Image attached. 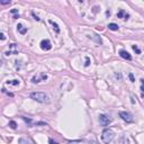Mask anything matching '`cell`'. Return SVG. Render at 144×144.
Masks as SVG:
<instances>
[{"instance_id": "7a4b0ae2", "label": "cell", "mask_w": 144, "mask_h": 144, "mask_svg": "<svg viewBox=\"0 0 144 144\" xmlns=\"http://www.w3.org/2000/svg\"><path fill=\"white\" fill-rule=\"evenodd\" d=\"M115 137V133L111 131L110 128H105L103 131V133H101V140H103L104 143H110L111 141L114 140Z\"/></svg>"}, {"instance_id": "9c48e42d", "label": "cell", "mask_w": 144, "mask_h": 144, "mask_svg": "<svg viewBox=\"0 0 144 144\" xmlns=\"http://www.w3.org/2000/svg\"><path fill=\"white\" fill-rule=\"evenodd\" d=\"M17 29H18V32L20 34H23V35L26 34V32H27V28H24V26H23L22 24H18V25H17Z\"/></svg>"}, {"instance_id": "e0dca14e", "label": "cell", "mask_w": 144, "mask_h": 144, "mask_svg": "<svg viewBox=\"0 0 144 144\" xmlns=\"http://www.w3.org/2000/svg\"><path fill=\"white\" fill-rule=\"evenodd\" d=\"M11 4V1H0V5H10Z\"/></svg>"}, {"instance_id": "5b68a950", "label": "cell", "mask_w": 144, "mask_h": 144, "mask_svg": "<svg viewBox=\"0 0 144 144\" xmlns=\"http://www.w3.org/2000/svg\"><path fill=\"white\" fill-rule=\"evenodd\" d=\"M41 48L44 50V51H50L52 48L51 42L48 41V40H43V41L41 42Z\"/></svg>"}, {"instance_id": "5bb4252c", "label": "cell", "mask_w": 144, "mask_h": 144, "mask_svg": "<svg viewBox=\"0 0 144 144\" xmlns=\"http://www.w3.org/2000/svg\"><path fill=\"white\" fill-rule=\"evenodd\" d=\"M132 47H133V50H134V52H136L137 54H141V50L138 47H137L136 45H133V46H132Z\"/></svg>"}, {"instance_id": "8fae6325", "label": "cell", "mask_w": 144, "mask_h": 144, "mask_svg": "<svg viewBox=\"0 0 144 144\" xmlns=\"http://www.w3.org/2000/svg\"><path fill=\"white\" fill-rule=\"evenodd\" d=\"M50 23H51L52 25H53V28H54V29H55V32L58 34L60 33V28H59V25H58V24H56V23H54L53 22V20H50Z\"/></svg>"}, {"instance_id": "7c38bea8", "label": "cell", "mask_w": 144, "mask_h": 144, "mask_svg": "<svg viewBox=\"0 0 144 144\" xmlns=\"http://www.w3.org/2000/svg\"><path fill=\"white\" fill-rule=\"evenodd\" d=\"M9 126H10L12 129H16L17 128V123H16L15 121H10V122H9Z\"/></svg>"}, {"instance_id": "3957f363", "label": "cell", "mask_w": 144, "mask_h": 144, "mask_svg": "<svg viewBox=\"0 0 144 144\" xmlns=\"http://www.w3.org/2000/svg\"><path fill=\"white\" fill-rule=\"evenodd\" d=\"M119 117L126 123H132L134 121L133 115L128 111H119Z\"/></svg>"}, {"instance_id": "ba28073f", "label": "cell", "mask_w": 144, "mask_h": 144, "mask_svg": "<svg viewBox=\"0 0 144 144\" xmlns=\"http://www.w3.org/2000/svg\"><path fill=\"white\" fill-rule=\"evenodd\" d=\"M123 16H124V19H128V17H129L128 14H126V12L123 10V9H121V10H119V12L117 14V17H118V18H123Z\"/></svg>"}, {"instance_id": "277c9868", "label": "cell", "mask_w": 144, "mask_h": 144, "mask_svg": "<svg viewBox=\"0 0 144 144\" xmlns=\"http://www.w3.org/2000/svg\"><path fill=\"white\" fill-rule=\"evenodd\" d=\"M99 123L101 126H108L111 123V119L108 118V116L106 115H99Z\"/></svg>"}, {"instance_id": "30bf717a", "label": "cell", "mask_w": 144, "mask_h": 144, "mask_svg": "<svg viewBox=\"0 0 144 144\" xmlns=\"http://www.w3.org/2000/svg\"><path fill=\"white\" fill-rule=\"evenodd\" d=\"M108 29L110 30H118V25L117 24H114V23H111L108 25Z\"/></svg>"}, {"instance_id": "ac0fdd59", "label": "cell", "mask_w": 144, "mask_h": 144, "mask_svg": "<svg viewBox=\"0 0 144 144\" xmlns=\"http://www.w3.org/2000/svg\"><path fill=\"white\" fill-rule=\"evenodd\" d=\"M89 64H90V60H89V58H86V63H85V65H86V67H88Z\"/></svg>"}, {"instance_id": "52a82bcc", "label": "cell", "mask_w": 144, "mask_h": 144, "mask_svg": "<svg viewBox=\"0 0 144 144\" xmlns=\"http://www.w3.org/2000/svg\"><path fill=\"white\" fill-rule=\"evenodd\" d=\"M19 144H34L29 138H27V137H22V138H19L18 141Z\"/></svg>"}, {"instance_id": "9a60e30c", "label": "cell", "mask_w": 144, "mask_h": 144, "mask_svg": "<svg viewBox=\"0 0 144 144\" xmlns=\"http://www.w3.org/2000/svg\"><path fill=\"white\" fill-rule=\"evenodd\" d=\"M141 82H142V87H141V91H142V96H144V79H142V80H141Z\"/></svg>"}, {"instance_id": "44dd1931", "label": "cell", "mask_w": 144, "mask_h": 144, "mask_svg": "<svg viewBox=\"0 0 144 144\" xmlns=\"http://www.w3.org/2000/svg\"><path fill=\"white\" fill-rule=\"evenodd\" d=\"M48 142H50V144H59V143H56V142H54L52 138H50V141H48Z\"/></svg>"}, {"instance_id": "603a6c76", "label": "cell", "mask_w": 144, "mask_h": 144, "mask_svg": "<svg viewBox=\"0 0 144 144\" xmlns=\"http://www.w3.org/2000/svg\"><path fill=\"white\" fill-rule=\"evenodd\" d=\"M32 15L34 16V18L36 19V20H40V18H38V17H37V16H35V14H32Z\"/></svg>"}, {"instance_id": "7402d4cb", "label": "cell", "mask_w": 144, "mask_h": 144, "mask_svg": "<svg viewBox=\"0 0 144 144\" xmlns=\"http://www.w3.org/2000/svg\"><path fill=\"white\" fill-rule=\"evenodd\" d=\"M11 12H12V14H15V15H17L18 10H17V9H12V10H11Z\"/></svg>"}, {"instance_id": "2e32d148", "label": "cell", "mask_w": 144, "mask_h": 144, "mask_svg": "<svg viewBox=\"0 0 144 144\" xmlns=\"http://www.w3.org/2000/svg\"><path fill=\"white\" fill-rule=\"evenodd\" d=\"M128 77H129V80H131V81H132V82H134V81H135V79H134V75H133V73H129V74H128Z\"/></svg>"}, {"instance_id": "ffe728a7", "label": "cell", "mask_w": 144, "mask_h": 144, "mask_svg": "<svg viewBox=\"0 0 144 144\" xmlns=\"http://www.w3.org/2000/svg\"><path fill=\"white\" fill-rule=\"evenodd\" d=\"M22 118L24 119V121H25V122H27V123H30V122H32V121H30L29 118H26V117H22Z\"/></svg>"}, {"instance_id": "d6986e66", "label": "cell", "mask_w": 144, "mask_h": 144, "mask_svg": "<svg viewBox=\"0 0 144 144\" xmlns=\"http://www.w3.org/2000/svg\"><path fill=\"white\" fill-rule=\"evenodd\" d=\"M0 38H1V41H4L5 38H6V37H5V34H4V33H0Z\"/></svg>"}, {"instance_id": "6da1fadb", "label": "cell", "mask_w": 144, "mask_h": 144, "mask_svg": "<svg viewBox=\"0 0 144 144\" xmlns=\"http://www.w3.org/2000/svg\"><path fill=\"white\" fill-rule=\"evenodd\" d=\"M30 98L34 99L37 103L41 104H48L51 100H50V97L46 95L45 92H32L30 93Z\"/></svg>"}, {"instance_id": "4fadbf2b", "label": "cell", "mask_w": 144, "mask_h": 144, "mask_svg": "<svg viewBox=\"0 0 144 144\" xmlns=\"http://www.w3.org/2000/svg\"><path fill=\"white\" fill-rule=\"evenodd\" d=\"M19 80H17V79H16V80H11V81H7V83L8 85H12V86H17V85H19Z\"/></svg>"}, {"instance_id": "8992f818", "label": "cell", "mask_w": 144, "mask_h": 144, "mask_svg": "<svg viewBox=\"0 0 144 144\" xmlns=\"http://www.w3.org/2000/svg\"><path fill=\"white\" fill-rule=\"evenodd\" d=\"M119 55L122 56L123 59L127 60V61H131V60H132V56H131V54H129L127 51H125V50H121V51H119Z\"/></svg>"}]
</instances>
